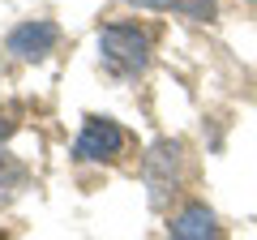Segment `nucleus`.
<instances>
[{
    "label": "nucleus",
    "instance_id": "f257e3e1",
    "mask_svg": "<svg viewBox=\"0 0 257 240\" xmlns=\"http://www.w3.org/2000/svg\"><path fill=\"white\" fill-rule=\"evenodd\" d=\"M94 52L107 77L116 82H138L150 65H155V26L138 18H116L103 22L94 35Z\"/></svg>",
    "mask_w": 257,
    "mask_h": 240
},
{
    "label": "nucleus",
    "instance_id": "f03ea898",
    "mask_svg": "<svg viewBox=\"0 0 257 240\" xmlns=\"http://www.w3.org/2000/svg\"><path fill=\"white\" fill-rule=\"evenodd\" d=\"M128 150H133V133L116 116H86L73 146H69V159L82 167H103V163H120Z\"/></svg>",
    "mask_w": 257,
    "mask_h": 240
},
{
    "label": "nucleus",
    "instance_id": "7ed1b4c3",
    "mask_svg": "<svg viewBox=\"0 0 257 240\" xmlns=\"http://www.w3.org/2000/svg\"><path fill=\"white\" fill-rule=\"evenodd\" d=\"M180 172H184V146L176 138H163L142 155V180H146V197L155 210H163L180 189Z\"/></svg>",
    "mask_w": 257,
    "mask_h": 240
},
{
    "label": "nucleus",
    "instance_id": "20e7f679",
    "mask_svg": "<svg viewBox=\"0 0 257 240\" xmlns=\"http://www.w3.org/2000/svg\"><path fill=\"white\" fill-rule=\"evenodd\" d=\"M56 47H60V26L52 18H26L5 35V52L18 65H43Z\"/></svg>",
    "mask_w": 257,
    "mask_h": 240
},
{
    "label": "nucleus",
    "instance_id": "39448f33",
    "mask_svg": "<svg viewBox=\"0 0 257 240\" xmlns=\"http://www.w3.org/2000/svg\"><path fill=\"white\" fill-rule=\"evenodd\" d=\"M163 240H223V223H219V214H214L206 202L189 197V202H180L172 214H167Z\"/></svg>",
    "mask_w": 257,
    "mask_h": 240
},
{
    "label": "nucleus",
    "instance_id": "423d86ee",
    "mask_svg": "<svg viewBox=\"0 0 257 240\" xmlns=\"http://www.w3.org/2000/svg\"><path fill=\"white\" fill-rule=\"evenodd\" d=\"M142 13H172V18L197 22V26H210L219 22V0H124Z\"/></svg>",
    "mask_w": 257,
    "mask_h": 240
},
{
    "label": "nucleus",
    "instance_id": "0eeeda50",
    "mask_svg": "<svg viewBox=\"0 0 257 240\" xmlns=\"http://www.w3.org/2000/svg\"><path fill=\"white\" fill-rule=\"evenodd\" d=\"M26 180H30V172H26V163H22L13 150H5L0 146V206H9L13 197L26 189Z\"/></svg>",
    "mask_w": 257,
    "mask_h": 240
}]
</instances>
